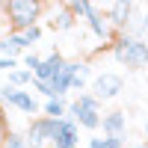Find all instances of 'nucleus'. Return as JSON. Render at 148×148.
<instances>
[{"mask_svg":"<svg viewBox=\"0 0 148 148\" xmlns=\"http://www.w3.org/2000/svg\"><path fill=\"white\" fill-rule=\"evenodd\" d=\"M145 142H148V121H145Z\"/></svg>","mask_w":148,"mask_h":148,"instance_id":"cd10ccee","label":"nucleus"},{"mask_svg":"<svg viewBox=\"0 0 148 148\" xmlns=\"http://www.w3.org/2000/svg\"><path fill=\"white\" fill-rule=\"evenodd\" d=\"M24 39H27V45L33 47L36 42H39V39H42V27H33V30H27V33H24Z\"/></svg>","mask_w":148,"mask_h":148,"instance_id":"5701e85b","label":"nucleus"},{"mask_svg":"<svg viewBox=\"0 0 148 148\" xmlns=\"http://www.w3.org/2000/svg\"><path fill=\"white\" fill-rule=\"evenodd\" d=\"M127 148H130V145H127Z\"/></svg>","mask_w":148,"mask_h":148,"instance_id":"7c9ffc66","label":"nucleus"},{"mask_svg":"<svg viewBox=\"0 0 148 148\" xmlns=\"http://www.w3.org/2000/svg\"><path fill=\"white\" fill-rule=\"evenodd\" d=\"M33 89L39 92V95H45L47 101H51V98H56V95H53V86H51V83H45V80H36V77H33Z\"/></svg>","mask_w":148,"mask_h":148,"instance_id":"6ab92c4d","label":"nucleus"},{"mask_svg":"<svg viewBox=\"0 0 148 148\" xmlns=\"http://www.w3.org/2000/svg\"><path fill=\"white\" fill-rule=\"evenodd\" d=\"M42 116H47V119H68V104L62 98H51V101H45Z\"/></svg>","mask_w":148,"mask_h":148,"instance_id":"ddd939ff","label":"nucleus"},{"mask_svg":"<svg viewBox=\"0 0 148 148\" xmlns=\"http://www.w3.org/2000/svg\"><path fill=\"white\" fill-rule=\"evenodd\" d=\"M89 68H92L89 62H80V68H77V77H74V86H71V92H77V95H80V92L86 89V83H89Z\"/></svg>","mask_w":148,"mask_h":148,"instance_id":"f3484780","label":"nucleus"},{"mask_svg":"<svg viewBox=\"0 0 148 148\" xmlns=\"http://www.w3.org/2000/svg\"><path fill=\"white\" fill-rule=\"evenodd\" d=\"M51 148H80V127L74 119H59V130Z\"/></svg>","mask_w":148,"mask_h":148,"instance_id":"1a4fd4ad","label":"nucleus"},{"mask_svg":"<svg viewBox=\"0 0 148 148\" xmlns=\"http://www.w3.org/2000/svg\"><path fill=\"white\" fill-rule=\"evenodd\" d=\"M89 92L98 98V101H113V98H119L121 92H125V77L116 74V71H101V74L92 77Z\"/></svg>","mask_w":148,"mask_h":148,"instance_id":"39448f33","label":"nucleus"},{"mask_svg":"<svg viewBox=\"0 0 148 148\" xmlns=\"http://www.w3.org/2000/svg\"><path fill=\"white\" fill-rule=\"evenodd\" d=\"M77 68H80V62L74 59V62H65V68L56 74V80L51 83V86H53V95H56V98H62L65 92H71V86H74V77H77Z\"/></svg>","mask_w":148,"mask_h":148,"instance_id":"9b49d317","label":"nucleus"},{"mask_svg":"<svg viewBox=\"0 0 148 148\" xmlns=\"http://www.w3.org/2000/svg\"><path fill=\"white\" fill-rule=\"evenodd\" d=\"M86 24H89V30H92V36L95 39H101V42H110L113 45V39H116V33H113V27H110V21H107V15L98 6H92V12L86 15Z\"/></svg>","mask_w":148,"mask_h":148,"instance_id":"9d476101","label":"nucleus"},{"mask_svg":"<svg viewBox=\"0 0 148 148\" xmlns=\"http://www.w3.org/2000/svg\"><path fill=\"white\" fill-rule=\"evenodd\" d=\"M0 98L9 104V107H15V110H21V113H30V116H36L39 113V101L33 98V92H27V89H15V86H0Z\"/></svg>","mask_w":148,"mask_h":148,"instance_id":"0eeeda50","label":"nucleus"},{"mask_svg":"<svg viewBox=\"0 0 148 148\" xmlns=\"http://www.w3.org/2000/svg\"><path fill=\"white\" fill-rule=\"evenodd\" d=\"M133 12H136V3H130V0H116V3H110L104 9V15L110 21V27H113L116 36L127 33L130 24H133Z\"/></svg>","mask_w":148,"mask_h":148,"instance_id":"423d86ee","label":"nucleus"},{"mask_svg":"<svg viewBox=\"0 0 148 148\" xmlns=\"http://www.w3.org/2000/svg\"><path fill=\"white\" fill-rule=\"evenodd\" d=\"M101 127H104V136H125L127 119H125V113H121V110H113V113H104Z\"/></svg>","mask_w":148,"mask_h":148,"instance_id":"f8f14e48","label":"nucleus"},{"mask_svg":"<svg viewBox=\"0 0 148 148\" xmlns=\"http://www.w3.org/2000/svg\"><path fill=\"white\" fill-rule=\"evenodd\" d=\"M74 24H77V18H74L71 12H68V6L62 3V6H59V12L53 15V21H51V27H53L56 33H65V30H71V27H74Z\"/></svg>","mask_w":148,"mask_h":148,"instance_id":"4468645a","label":"nucleus"},{"mask_svg":"<svg viewBox=\"0 0 148 148\" xmlns=\"http://www.w3.org/2000/svg\"><path fill=\"white\" fill-rule=\"evenodd\" d=\"M0 9L6 12L9 33H27L33 27H39L45 3H39V0H9V3H0Z\"/></svg>","mask_w":148,"mask_h":148,"instance_id":"f03ea898","label":"nucleus"},{"mask_svg":"<svg viewBox=\"0 0 148 148\" xmlns=\"http://www.w3.org/2000/svg\"><path fill=\"white\" fill-rule=\"evenodd\" d=\"M110 53L119 65H125L130 71H145L148 68V42L145 39H133L130 33H121L113 39Z\"/></svg>","mask_w":148,"mask_h":148,"instance_id":"f257e3e1","label":"nucleus"},{"mask_svg":"<svg viewBox=\"0 0 148 148\" xmlns=\"http://www.w3.org/2000/svg\"><path fill=\"white\" fill-rule=\"evenodd\" d=\"M30 83H33V71H27V68H15L9 74V86H15V89H24Z\"/></svg>","mask_w":148,"mask_h":148,"instance_id":"2eb2a0df","label":"nucleus"},{"mask_svg":"<svg viewBox=\"0 0 148 148\" xmlns=\"http://www.w3.org/2000/svg\"><path fill=\"white\" fill-rule=\"evenodd\" d=\"M56 130H59V119L36 116L27 125V142H30V148H47V145H53Z\"/></svg>","mask_w":148,"mask_h":148,"instance_id":"20e7f679","label":"nucleus"},{"mask_svg":"<svg viewBox=\"0 0 148 148\" xmlns=\"http://www.w3.org/2000/svg\"><path fill=\"white\" fill-rule=\"evenodd\" d=\"M104 145L107 148H127L125 145V136H104Z\"/></svg>","mask_w":148,"mask_h":148,"instance_id":"b1692460","label":"nucleus"},{"mask_svg":"<svg viewBox=\"0 0 148 148\" xmlns=\"http://www.w3.org/2000/svg\"><path fill=\"white\" fill-rule=\"evenodd\" d=\"M6 51V39H0V53H3Z\"/></svg>","mask_w":148,"mask_h":148,"instance_id":"bb28decb","label":"nucleus"},{"mask_svg":"<svg viewBox=\"0 0 148 148\" xmlns=\"http://www.w3.org/2000/svg\"><path fill=\"white\" fill-rule=\"evenodd\" d=\"M3 148H30V142H27V136H21V133H6Z\"/></svg>","mask_w":148,"mask_h":148,"instance_id":"a211bd4d","label":"nucleus"},{"mask_svg":"<svg viewBox=\"0 0 148 148\" xmlns=\"http://www.w3.org/2000/svg\"><path fill=\"white\" fill-rule=\"evenodd\" d=\"M6 42H9V45H15L18 51H27V47H30L27 39H24V33H9V36H6Z\"/></svg>","mask_w":148,"mask_h":148,"instance_id":"412c9836","label":"nucleus"},{"mask_svg":"<svg viewBox=\"0 0 148 148\" xmlns=\"http://www.w3.org/2000/svg\"><path fill=\"white\" fill-rule=\"evenodd\" d=\"M65 6H68V12H71L77 21H86V15L92 12L95 3H86V0H71V3H65Z\"/></svg>","mask_w":148,"mask_h":148,"instance_id":"dca6fc26","label":"nucleus"},{"mask_svg":"<svg viewBox=\"0 0 148 148\" xmlns=\"http://www.w3.org/2000/svg\"><path fill=\"white\" fill-rule=\"evenodd\" d=\"M68 119L77 121V127L83 130H101V101L92 92H80L74 101L68 104Z\"/></svg>","mask_w":148,"mask_h":148,"instance_id":"7ed1b4c3","label":"nucleus"},{"mask_svg":"<svg viewBox=\"0 0 148 148\" xmlns=\"http://www.w3.org/2000/svg\"><path fill=\"white\" fill-rule=\"evenodd\" d=\"M136 148H148V142H139V145H136Z\"/></svg>","mask_w":148,"mask_h":148,"instance_id":"c85d7f7f","label":"nucleus"},{"mask_svg":"<svg viewBox=\"0 0 148 148\" xmlns=\"http://www.w3.org/2000/svg\"><path fill=\"white\" fill-rule=\"evenodd\" d=\"M42 59L45 56H36V53H24V68H27V71H39V65H42Z\"/></svg>","mask_w":148,"mask_h":148,"instance_id":"aec40b11","label":"nucleus"},{"mask_svg":"<svg viewBox=\"0 0 148 148\" xmlns=\"http://www.w3.org/2000/svg\"><path fill=\"white\" fill-rule=\"evenodd\" d=\"M47 148H51V145H47Z\"/></svg>","mask_w":148,"mask_h":148,"instance_id":"c756f323","label":"nucleus"},{"mask_svg":"<svg viewBox=\"0 0 148 148\" xmlns=\"http://www.w3.org/2000/svg\"><path fill=\"white\" fill-rule=\"evenodd\" d=\"M18 68V59H12V56H3V53H0V71H15Z\"/></svg>","mask_w":148,"mask_h":148,"instance_id":"4be33fe9","label":"nucleus"},{"mask_svg":"<svg viewBox=\"0 0 148 148\" xmlns=\"http://www.w3.org/2000/svg\"><path fill=\"white\" fill-rule=\"evenodd\" d=\"M65 62H68V59L53 47V51L42 59V65H39V71H36L33 77H36V80H45V83H53V80H56V74L65 68Z\"/></svg>","mask_w":148,"mask_h":148,"instance_id":"6e6552de","label":"nucleus"},{"mask_svg":"<svg viewBox=\"0 0 148 148\" xmlns=\"http://www.w3.org/2000/svg\"><path fill=\"white\" fill-rule=\"evenodd\" d=\"M142 27H145V33H148V12L142 15Z\"/></svg>","mask_w":148,"mask_h":148,"instance_id":"a878e982","label":"nucleus"},{"mask_svg":"<svg viewBox=\"0 0 148 148\" xmlns=\"http://www.w3.org/2000/svg\"><path fill=\"white\" fill-rule=\"evenodd\" d=\"M86 148H107V145H104V139H101V136H92L89 142H86Z\"/></svg>","mask_w":148,"mask_h":148,"instance_id":"393cba45","label":"nucleus"}]
</instances>
